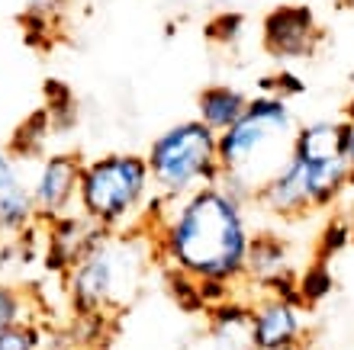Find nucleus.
Wrapping results in <instances>:
<instances>
[{
    "instance_id": "f257e3e1",
    "label": "nucleus",
    "mask_w": 354,
    "mask_h": 350,
    "mask_svg": "<svg viewBox=\"0 0 354 350\" xmlns=\"http://www.w3.org/2000/svg\"><path fill=\"white\" fill-rule=\"evenodd\" d=\"M155 260L196 283H245L252 244L248 203L225 184H206L177 200L161 196L149 219Z\"/></svg>"
},
{
    "instance_id": "f03ea898",
    "label": "nucleus",
    "mask_w": 354,
    "mask_h": 350,
    "mask_svg": "<svg viewBox=\"0 0 354 350\" xmlns=\"http://www.w3.org/2000/svg\"><path fill=\"white\" fill-rule=\"evenodd\" d=\"M297 135V116L290 100L258 93L225 132H219V164L225 184L235 196L252 203L254 193L277 174L290 157Z\"/></svg>"
},
{
    "instance_id": "7ed1b4c3",
    "label": "nucleus",
    "mask_w": 354,
    "mask_h": 350,
    "mask_svg": "<svg viewBox=\"0 0 354 350\" xmlns=\"http://www.w3.org/2000/svg\"><path fill=\"white\" fill-rule=\"evenodd\" d=\"M155 260V244L145 229L106 231L65 273V289L77 315L103 318L132 302Z\"/></svg>"
},
{
    "instance_id": "20e7f679",
    "label": "nucleus",
    "mask_w": 354,
    "mask_h": 350,
    "mask_svg": "<svg viewBox=\"0 0 354 350\" xmlns=\"http://www.w3.org/2000/svg\"><path fill=\"white\" fill-rule=\"evenodd\" d=\"M158 193L151 184L145 155L113 151L81 164L77 184V212H84L103 231L149 229Z\"/></svg>"
},
{
    "instance_id": "39448f33",
    "label": "nucleus",
    "mask_w": 354,
    "mask_h": 350,
    "mask_svg": "<svg viewBox=\"0 0 354 350\" xmlns=\"http://www.w3.org/2000/svg\"><path fill=\"white\" fill-rule=\"evenodd\" d=\"M145 161H149L155 193L165 200L187 196L223 177L219 135L200 119H184L158 132L145 151Z\"/></svg>"
},
{
    "instance_id": "423d86ee",
    "label": "nucleus",
    "mask_w": 354,
    "mask_h": 350,
    "mask_svg": "<svg viewBox=\"0 0 354 350\" xmlns=\"http://www.w3.org/2000/svg\"><path fill=\"white\" fill-rule=\"evenodd\" d=\"M322 42L326 29L319 26L316 10L306 3H280L261 19V46L280 65L306 61L322 48Z\"/></svg>"
},
{
    "instance_id": "0eeeda50",
    "label": "nucleus",
    "mask_w": 354,
    "mask_h": 350,
    "mask_svg": "<svg viewBox=\"0 0 354 350\" xmlns=\"http://www.w3.org/2000/svg\"><path fill=\"white\" fill-rule=\"evenodd\" d=\"M81 157L77 155H42L29 177V193L36 206V219H58L77 206V184H81Z\"/></svg>"
},
{
    "instance_id": "6e6552de",
    "label": "nucleus",
    "mask_w": 354,
    "mask_h": 350,
    "mask_svg": "<svg viewBox=\"0 0 354 350\" xmlns=\"http://www.w3.org/2000/svg\"><path fill=\"white\" fill-rule=\"evenodd\" d=\"M252 305V344L254 350L303 347L306 338V305L290 302L283 295L258 293Z\"/></svg>"
},
{
    "instance_id": "1a4fd4ad",
    "label": "nucleus",
    "mask_w": 354,
    "mask_h": 350,
    "mask_svg": "<svg viewBox=\"0 0 354 350\" xmlns=\"http://www.w3.org/2000/svg\"><path fill=\"white\" fill-rule=\"evenodd\" d=\"M103 235L106 231L97 222L87 219L84 212L71 209L65 215H58V219H48L46 222V267L65 277L87 251L97 248V241Z\"/></svg>"
},
{
    "instance_id": "9d476101",
    "label": "nucleus",
    "mask_w": 354,
    "mask_h": 350,
    "mask_svg": "<svg viewBox=\"0 0 354 350\" xmlns=\"http://www.w3.org/2000/svg\"><path fill=\"white\" fill-rule=\"evenodd\" d=\"M36 222L29 180L19 174L17 157L10 151H0V238H17Z\"/></svg>"
},
{
    "instance_id": "9b49d317",
    "label": "nucleus",
    "mask_w": 354,
    "mask_h": 350,
    "mask_svg": "<svg viewBox=\"0 0 354 350\" xmlns=\"http://www.w3.org/2000/svg\"><path fill=\"white\" fill-rule=\"evenodd\" d=\"M297 273L293 267V248L277 231H258L248 244V260H245V283H254L258 293L270 289L277 280H287Z\"/></svg>"
},
{
    "instance_id": "f8f14e48",
    "label": "nucleus",
    "mask_w": 354,
    "mask_h": 350,
    "mask_svg": "<svg viewBox=\"0 0 354 350\" xmlns=\"http://www.w3.org/2000/svg\"><path fill=\"white\" fill-rule=\"evenodd\" d=\"M209 331L219 350H254L252 344V305L239 299H225L209 305Z\"/></svg>"
},
{
    "instance_id": "ddd939ff",
    "label": "nucleus",
    "mask_w": 354,
    "mask_h": 350,
    "mask_svg": "<svg viewBox=\"0 0 354 350\" xmlns=\"http://www.w3.org/2000/svg\"><path fill=\"white\" fill-rule=\"evenodd\" d=\"M248 106V97H245L239 87H229V84H209L200 90L196 97V119L209 126V129L219 135L232 126L239 116Z\"/></svg>"
},
{
    "instance_id": "4468645a",
    "label": "nucleus",
    "mask_w": 354,
    "mask_h": 350,
    "mask_svg": "<svg viewBox=\"0 0 354 350\" xmlns=\"http://www.w3.org/2000/svg\"><path fill=\"white\" fill-rule=\"evenodd\" d=\"M297 289H299V302L306 309H316L332 295L335 289V277H332V267L328 260H313L303 270H297Z\"/></svg>"
},
{
    "instance_id": "2eb2a0df",
    "label": "nucleus",
    "mask_w": 354,
    "mask_h": 350,
    "mask_svg": "<svg viewBox=\"0 0 354 350\" xmlns=\"http://www.w3.org/2000/svg\"><path fill=\"white\" fill-rule=\"evenodd\" d=\"M52 122H48V113L39 110L32 113L23 126L17 129V139H13V148H10V155L13 157H42L48 145V135H52Z\"/></svg>"
},
{
    "instance_id": "dca6fc26",
    "label": "nucleus",
    "mask_w": 354,
    "mask_h": 350,
    "mask_svg": "<svg viewBox=\"0 0 354 350\" xmlns=\"http://www.w3.org/2000/svg\"><path fill=\"white\" fill-rule=\"evenodd\" d=\"M46 113H48V122L55 132H65L68 126L77 122V103H75V93L68 90L62 81H48L46 84Z\"/></svg>"
},
{
    "instance_id": "f3484780",
    "label": "nucleus",
    "mask_w": 354,
    "mask_h": 350,
    "mask_svg": "<svg viewBox=\"0 0 354 350\" xmlns=\"http://www.w3.org/2000/svg\"><path fill=\"white\" fill-rule=\"evenodd\" d=\"M29 312H32L29 295L23 293L19 286L0 283V331H7L13 324L29 322Z\"/></svg>"
},
{
    "instance_id": "a211bd4d",
    "label": "nucleus",
    "mask_w": 354,
    "mask_h": 350,
    "mask_svg": "<svg viewBox=\"0 0 354 350\" xmlns=\"http://www.w3.org/2000/svg\"><path fill=\"white\" fill-rule=\"evenodd\" d=\"M354 238V225H348L345 219H332L322 229V235H319V251H316V257L319 260H332L342 248H348Z\"/></svg>"
},
{
    "instance_id": "6ab92c4d",
    "label": "nucleus",
    "mask_w": 354,
    "mask_h": 350,
    "mask_svg": "<svg viewBox=\"0 0 354 350\" xmlns=\"http://www.w3.org/2000/svg\"><path fill=\"white\" fill-rule=\"evenodd\" d=\"M303 90H306V81H299L297 74L287 71V68H280L277 74H268L261 81V93L280 97V100H297Z\"/></svg>"
},
{
    "instance_id": "aec40b11",
    "label": "nucleus",
    "mask_w": 354,
    "mask_h": 350,
    "mask_svg": "<svg viewBox=\"0 0 354 350\" xmlns=\"http://www.w3.org/2000/svg\"><path fill=\"white\" fill-rule=\"evenodd\" d=\"M42 344V334L32 322L13 324L7 331H0V350H39Z\"/></svg>"
},
{
    "instance_id": "412c9836",
    "label": "nucleus",
    "mask_w": 354,
    "mask_h": 350,
    "mask_svg": "<svg viewBox=\"0 0 354 350\" xmlns=\"http://www.w3.org/2000/svg\"><path fill=\"white\" fill-rule=\"evenodd\" d=\"M242 26H245V19L239 17V13H219V17L206 26V36L213 39V42H219V46H232L235 39L242 36Z\"/></svg>"
},
{
    "instance_id": "4be33fe9",
    "label": "nucleus",
    "mask_w": 354,
    "mask_h": 350,
    "mask_svg": "<svg viewBox=\"0 0 354 350\" xmlns=\"http://www.w3.org/2000/svg\"><path fill=\"white\" fill-rule=\"evenodd\" d=\"M345 157L354 167V122H345Z\"/></svg>"
},
{
    "instance_id": "5701e85b",
    "label": "nucleus",
    "mask_w": 354,
    "mask_h": 350,
    "mask_svg": "<svg viewBox=\"0 0 354 350\" xmlns=\"http://www.w3.org/2000/svg\"><path fill=\"white\" fill-rule=\"evenodd\" d=\"M345 122H354V97L348 100V106H345Z\"/></svg>"
},
{
    "instance_id": "b1692460",
    "label": "nucleus",
    "mask_w": 354,
    "mask_h": 350,
    "mask_svg": "<svg viewBox=\"0 0 354 350\" xmlns=\"http://www.w3.org/2000/svg\"><path fill=\"white\" fill-rule=\"evenodd\" d=\"M42 3H46V7H52V10H55V7H65L68 0H42Z\"/></svg>"
},
{
    "instance_id": "393cba45",
    "label": "nucleus",
    "mask_w": 354,
    "mask_h": 350,
    "mask_svg": "<svg viewBox=\"0 0 354 350\" xmlns=\"http://www.w3.org/2000/svg\"><path fill=\"white\" fill-rule=\"evenodd\" d=\"M345 193L354 196V167H351V174H348V190H345Z\"/></svg>"
},
{
    "instance_id": "a878e982",
    "label": "nucleus",
    "mask_w": 354,
    "mask_h": 350,
    "mask_svg": "<svg viewBox=\"0 0 354 350\" xmlns=\"http://www.w3.org/2000/svg\"><path fill=\"white\" fill-rule=\"evenodd\" d=\"M342 3H345V7H348V10H354V0H342Z\"/></svg>"
},
{
    "instance_id": "bb28decb",
    "label": "nucleus",
    "mask_w": 354,
    "mask_h": 350,
    "mask_svg": "<svg viewBox=\"0 0 354 350\" xmlns=\"http://www.w3.org/2000/svg\"><path fill=\"white\" fill-rule=\"evenodd\" d=\"M280 350H303V347H280Z\"/></svg>"
}]
</instances>
